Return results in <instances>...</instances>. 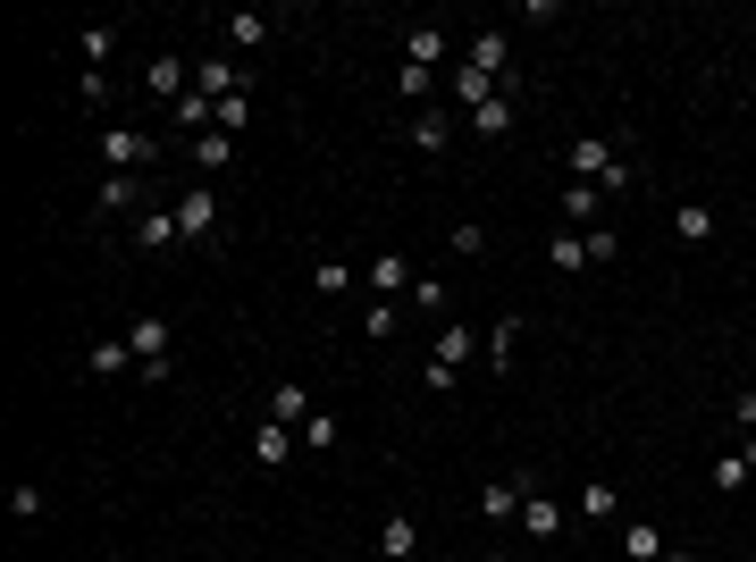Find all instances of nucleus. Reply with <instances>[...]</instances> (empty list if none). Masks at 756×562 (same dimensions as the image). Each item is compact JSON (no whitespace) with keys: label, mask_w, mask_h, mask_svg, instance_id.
Here are the masks:
<instances>
[{"label":"nucleus","mask_w":756,"mask_h":562,"mask_svg":"<svg viewBox=\"0 0 756 562\" xmlns=\"http://www.w3.org/2000/svg\"><path fill=\"white\" fill-rule=\"evenodd\" d=\"M396 302H370V311H361V337H370V344H387V337H396Z\"/></svg>","instance_id":"obj_30"},{"label":"nucleus","mask_w":756,"mask_h":562,"mask_svg":"<svg viewBox=\"0 0 756 562\" xmlns=\"http://www.w3.org/2000/svg\"><path fill=\"white\" fill-rule=\"evenodd\" d=\"M412 143H420V151H446V143H454V118H446V110H412Z\"/></svg>","instance_id":"obj_20"},{"label":"nucleus","mask_w":756,"mask_h":562,"mask_svg":"<svg viewBox=\"0 0 756 562\" xmlns=\"http://www.w3.org/2000/svg\"><path fill=\"white\" fill-rule=\"evenodd\" d=\"M513 353H521V319H496V337H488V370H513Z\"/></svg>","instance_id":"obj_23"},{"label":"nucleus","mask_w":756,"mask_h":562,"mask_svg":"<svg viewBox=\"0 0 756 562\" xmlns=\"http://www.w3.org/2000/svg\"><path fill=\"white\" fill-rule=\"evenodd\" d=\"M186 84H193V68H186V59H151V93L186 101Z\"/></svg>","instance_id":"obj_25"},{"label":"nucleus","mask_w":756,"mask_h":562,"mask_svg":"<svg viewBox=\"0 0 756 562\" xmlns=\"http://www.w3.org/2000/svg\"><path fill=\"white\" fill-rule=\"evenodd\" d=\"M84 370L93 378H118V370H135V353H127V337H101L93 353H84Z\"/></svg>","instance_id":"obj_19"},{"label":"nucleus","mask_w":756,"mask_h":562,"mask_svg":"<svg viewBox=\"0 0 756 562\" xmlns=\"http://www.w3.org/2000/svg\"><path fill=\"white\" fill-rule=\"evenodd\" d=\"M295 436H302V445H337V420H328V412H311Z\"/></svg>","instance_id":"obj_36"},{"label":"nucleus","mask_w":756,"mask_h":562,"mask_svg":"<svg viewBox=\"0 0 756 562\" xmlns=\"http://www.w3.org/2000/svg\"><path fill=\"white\" fill-rule=\"evenodd\" d=\"M454 378H462V370H446V361H420V387H429V394H454Z\"/></svg>","instance_id":"obj_38"},{"label":"nucleus","mask_w":756,"mask_h":562,"mask_svg":"<svg viewBox=\"0 0 756 562\" xmlns=\"http://www.w3.org/2000/svg\"><path fill=\"white\" fill-rule=\"evenodd\" d=\"M93 151L110 160V177H143V169H151V134H143V127H101Z\"/></svg>","instance_id":"obj_3"},{"label":"nucleus","mask_w":756,"mask_h":562,"mask_svg":"<svg viewBox=\"0 0 756 562\" xmlns=\"http://www.w3.org/2000/svg\"><path fill=\"white\" fill-rule=\"evenodd\" d=\"M673 235H680V244H715V235H723V219H715L706 202H680V210H673Z\"/></svg>","instance_id":"obj_13"},{"label":"nucleus","mask_w":756,"mask_h":562,"mask_svg":"<svg viewBox=\"0 0 756 562\" xmlns=\"http://www.w3.org/2000/svg\"><path fill=\"white\" fill-rule=\"evenodd\" d=\"M227 42H236V51H261V42H269V18H261V9H236V18H227Z\"/></svg>","instance_id":"obj_22"},{"label":"nucleus","mask_w":756,"mask_h":562,"mask_svg":"<svg viewBox=\"0 0 756 562\" xmlns=\"http://www.w3.org/2000/svg\"><path fill=\"white\" fill-rule=\"evenodd\" d=\"M571 504H580V521H614V504H623V495L605 488V479H588V488L571 495Z\"/></svg>","instance_id":"obj_26"},{"label":"nucleus","mask_w":756,"mask_h":562,"mask_svg":"<svg viewBox=\"0 0 756 562\" xmlns=\"http://www.w3.org/2000/svg\"><path fill=\"white\" fill-rule=\"evenodd\" d=\"M471 353H479V337L462 328V319H446V328H437V344H429V361H446V370H462Z\"/></svg>","instance_id":"obj_15"},{"label":"nucleus","mask_w":756,"mask_h":562,"mask_svg":"<svg viewBox=\"0 0 756 562\" xmlns=\"http://www.w3.org/2000/svg\"><path fill=\"white\" fill-rule=\"evenodd\" d=\"M446 93L462 101V110H479V101H488L496 84H488V76H479V68H454V84H446Z\"/></svg>","instance_id":"obj_28"},{"label":"nucleus","mask_w":756,"mask_h":562,"mask_svg":"<svg viewBox=\"0 0 756 562\" xmlns=\"http://www.w3.org/2000/svg\"><path fill=\"white\" fill-rule=\"evenodd\" d=\"M378 554H387V562H412L420 554V521H412V512H387V521H378Z\"/></svg>","instance_id":"obj_10"},{"label":"nucleus","mask_w":756,"mask_h":562,"mask_svg":"<svg viewBox=\"0 0 756 562\" xmlns=\"http://www.w3.org/2000/svg\"><path fill=\"white\" fill-rule=\"evenodd\" d=\"M597 210H605V193H597V185H571V193H564V219H571V227H588Z\"/></svg>","instance_id":"obj_29"},{"label":"nucleus","mask_w":756,"mask_h":562,"mask_svg":"<svg viewBox=\"0 0 756 562\" xmlns=\"http://www.w3.org/2000/svg\"><path fill=\"white\" fill-rule=\"evenodd\" d=\"M361 278H370V294H378V302H396V294H412V285H420V278H412V261H404V252H378V261L361 269Z\"/></svg>","instance_id":"obj_9"},{"label":"nucleus","mask_w":756,"mask_h":562,"mask_svg":"<svg viewBox=\"0 0 756 562\" xmlns=\"http://www.w3.org/2000/svg\"><path fill=\"white\" fill-rule=\"evenodd\" d=\"M177 227H186V244H219V193H210L202 177L177 193Z\"/></svg>","instance_id":"obj_4"},{"label":"nucleus","mask_w":756,"mask_h":562,"mask_svg":"<svg viewBox=\"0 0 756 562\" xmlns=\"http://www.w3.org/2000/svg\"><path fill=\"white\" fill-rule=\"evenodd\" d=\"M34 512H42V488H26V479H18V488H9V521H34Z\"/></svg>","instance_id":"obj_35"},{"label":"nucleus","mask_w":756,"mask_h":562,"mask_svg":"<svg viewBox=\"0 0 756 562\" xmlns=\"http://www.w3.org/2000/svg\"><path fill=\"white\" fill-rule=\"evenodd\" d=\"M605 261H623V235H614V227H588V269H605Z\"/></svg>","instance_id":"obj_31"},{"label":"nucleus","mask_w":756,"mask_h":562,"mask_svg":"<svg viewBox=\"0 0 756 562\" xmlns=\"http://www.w3.org/2000/svg\"><path fill=\"white\" fill-rule=\"evenodd\" d=\"M555 269H588V235H555Z\"/></svg>","instance_id":"obj_34"},{"label":"nucleus","mask_w":756,"mask_h":562,"mask_svg":"<svg viewBox=\"0 0 756 562\" xmlns=\"http://www.w3.org/2000/svg\"><path fill=\"white\" fill-rule=\"evenodd\" d=\"M748 479H756V462H748V453H723V462H715V495H739Z\"/></svg>","instance_id":"obj_27"},{"label":"nucleus","mask_w":756,"mask_h":562,"mask_svg":"<svg viewBox=\"0 0 756 562\" xmlns=\"http://www.w3.org/2000/svg\"><path fill=\"white\" fill-rule=\"evenodd\" d=\"M513 118H521V110H513V93H488V101L471 110V134H479V143H505Z\"/></svg>","instance_id":"obj_11"},{"label":"nucleus","mask_w":756,"mask_h":562,"mask_svg":"<svg viewBox=\"0 0 756 562\" xmlns=\"http://www.w3.org/2000/svg\"><path fill=\"white\" fill-rule=\"evenodd\" d=\"M437 59H446V34H437V26H412V34H404V68L437 76Z\"/></svg>","instance_id":"obj_16"},{"label":"nucleus","mask_w":756,"mask_h":562,"mask_svg":"<svg viewBox=\"0 0 756 562\" xmlns=\"http://www.w3.org/2000/svg\"><path fill=\"white\" fill-rule=\"evenodd\" d=\"M311 285H320V294H354V269H345V261H320V269H311Z\"/></svg>","instance_id":"obj_32"},{"label":"nucleus","mask_w":756,"mask_h":562,"mask_svg":"<svg viewBox=\"0 0 756 562\" xmlns=\"http://www.w3.org/2000/svg\"><path fill=\"white\" fill-rule=\"evenodd\" d=\"M101 210H151L143 202V177H101Z\"/></svg>","instance_id":"obj_24"},{"label":"nucleus","mask_w":756,"mask_h":562,"mask_svg":"<svg viewBox=\"0 0 756 562\" xmlns=\"http://www.w3.org/2000/svg\"><path fill=\"white\" fill-rule=\"evenodd\" d=\"M748 361H756V344H748Z\"/></svg>","instance_id":"obj_41"},{"label":"nucleus","mask_w":756,"mask_h":562,"mask_svg":"<svg viewBox=\"0 0 756 562\" xmlns=\"http://www.w3.org/2000/svg\"><path fill=\"white\" fill-rule=\"evenodd\" d=\"M538 562H555V554H538Z\"/></svg>","instance_id":"obj_42"},{"label":"nucleus","mask_w":756,"mask_h":562,"mask_svg":"<svg viewBox=\"0 0 756 562\" xmlns=\"http://www.w3.org/2000/svg\"><path fill=\"white\" fill-rule=\"evenodd\" d=\"M101 59H110V26H84V68L101 76Z\"/></svg>","instance_id":"obj_37"},{"label":"nucleus","mask_w":756,"mask_h":562,"mask_svg":"<svg viewBox=\"0 0 756 562\" xmlns=\"http://www.w3.org/2000/svg\"><path fill=\"white\" fill-rule=\"evenodd\" d=\"M446 244H454V261H479V252H488V235H479V227H446Z\"/></svg>","instance_id":"obj_33"},{"label":"nucleus","mask_w":756,"mask_h":562,"mask_svg":"<svg viewBox=\"0 0 756 562\" xmlns=\"http://www.w3.org/2000/svg\"><path fill=\"white\" fill-rule=\"evenodd\" d=\"M521 495H529V479H496L488 495H479V512H488V529H505V521H521Z\"/></svg>","instance_id":"obj_12"},{"label":"nucleus","mask_w":756,"mask_h":562,"mask_svg":"<svg viewBox=\"0 0 756 562\" xmlns=\"http://www.w3.org/2000/svg\"><path fill=\"white\" fill-rule=\"evenodd\" d=\"M488 562H513V554H488Z\"/></svg>","instance_id":"obj_40"},{"label":"nucleus","mask_w":756,"mask_h":562,"mask_svg":"<svg viewBox=\"0 0 756 562\" xmlns=\"http://www.w3.org/2000/svg\"><path fill=\"white\" fill-rule=\"evenodd\" d=\"M462 68H479V76L496 84V76L513 68V42H505V26H479V34L462 42Z\"/></svg>","instance_id":"obj_5"},{"label":"nucleus","mask_w":756,"mask_h":562,"mask_svg":"<svg viewBox=\"0 0 756 562\" xmlns=\"http://www.w3.org/2000/svg\"><path fill=\"white\" fill-rule=\"evenodd\" d=\"M135 244H143V252H169V244H186V227H177V202H151V210H135Z\"/></svg>","instance_id":"obj_7"},{"label":"nucleus","mask_w":756,"mask_h":562,"mask_svg":"<svg viewBox=\"0 0 756 562\" xmlns=\"http://www.w3.org/2000/svg\"><path fill=\"white\" fill-rule=\"evenodd\" d=\"M521 538H529V545H555V538H564V504L529 488V495H521Z\"/></svg>","instance_id":"obj_8"},{"label":"nucleus","mask_w":756,"mask_h":562,"mask_svg":"<svg viewBox=\"0 0 756 562\" xmlns=\"http://www.w3.org/2000/svg\"><path fill=\"white\" fill-rule=\"evenodd\" d=\"M286 445H295V429H286V420L252 429V462H261V470H286Z\"/></svg>","instance_id":"obj_17"},{"label":"nucleus","mask_w":756,"mask_h":562,"mask_svg":"<svg viewBox=\"0 0 756 562\" xmlns=\"http://www.w3.org/2000/svg\"><path fill=\"white\" fill-rule=\"evenodd\" d=\"M193 93H202L210 110H219V101H236V93H245V68H236V59H219V51H210L202 68H193Z\"/></svg>","instance_id":"obj_6"},{"label":"nucleus","mask_w":756,"mask_h":562,"mask_svg":"<svg viewBox=\"0 0 756 562\" xmlns=\"http://www.w3.org/2000/svg\"><path fill=\"white\" fill-rule=\"evenodd\" d=\"M227 160H236V134H219V127H210V134H193V177H202V185L227 169Z\"/></svg>","instance_id":"obj_14"},{"label":"nucleus","mask_w":756,"mask_h":562,"mask_svg":"<svg viewBox=\"0 0 756 562\" xmlns=\"http://www.w3.org/2000/svg\"><path fill=\"white\" fill-rule=\"evenodd\" d=\"M269 420H286V429H302V420H311V394H302L295 378H286V387L269 394Z\"/></svg>","instance_id":"obj_21"},{"label":"nucleus","mask_w":756,"mask_h":562,"mask_svg":"<svg viewBox=\"0 0 756 562\" xmlns=\"http://www.w3.org/2000/svg\"><path fill=\"white\" fill-rule=\"evenodd\" d=\"M732 420H739V429H756V387H739V394H732Z\"/></svg>","instance_id":"obj_39"},{"label":"nucleus","mask_w":756,"mask_h":562,"mask_svg":"<svg viewBox=\"0 0 756 562\" xmlns=\"http://www.w3.org/2000/svg\"><path fill=\"white\" fill-rule=\"evenodd\" d=\"M564 160H571V177H580V185H597V193H630V185H639V169H630V160L605 143V134H580Z\"/></svg>","instance_id":"obj_1"},{"label":"nucleus","mask_w":756,"mask_h":562,"mask_svg":"<svg viewBox=\"0 0 756 562\" xmlns=\"http://www.w3.org/2000/svg\"><path fill=\"white\" fill-rule=\"evenodd\" d=\"M623 554H630V562H664L673 545H664V529H656V521H630V529H623Z\"/></svg>","instance_id":"obj_18"},{"label":"nucleus","mask_w":756,"mask_h":562,"mask_svg":"<svg viewBox=\"0 0 756 562\" xmlns=\"http://www.w3.org/2000/svg\"><path fill=\"white\" fill-rule=\"evenodd\" d=\"M127 353H135V378H151V387H160V378H169L177 370V361H169V319H127Z\"/></svg>","instance_id":"obj_2"}]
</instances>
